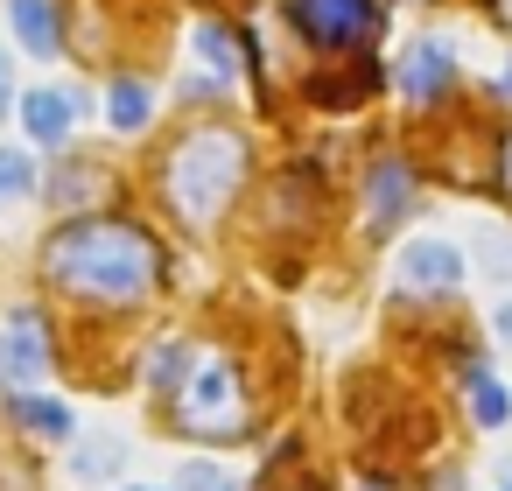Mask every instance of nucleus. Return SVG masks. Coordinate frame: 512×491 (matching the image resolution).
Returning a JSON list of instances; mask_svg holds the SVG:
<instances>
[{
    "label": "nucleus",
    "mask_w": 512,
    "mask_h": 491,
    "mask_svg": "<svg viewBox=\"0 0 512 491\" xmlns=\"http://www.w3.org/2000/svg\"><path fill=\"white\" fill-rule=\"evenodd\" d=\"M456 281H463V253H456L449 239H414V246L400 253V288L442 295V288H456Z\"/></svg>",
    "instance_id": "nucleus-7"
},
{
    "label": "nucleus",
    "mask_w": 512,
    "mask_h": 491,
    "mask_svg": "<svg viewBox=\"0 0 512 491\" xmlns=\"http://www.w3.org/2000/svg\"><path fill=\"white\" fill-rule=\"evenodd\" d=\"M71 120H78V106H71V92H22V127L43 141V148H57V141H71Z\"/></svg>",
    "instance_id": "nucleus-8"
},
{
    "label": "nucleus",
    "mask_w": 512,
    "mask_h": 491,
    "mask_svg": "<svg viewBox=\"0 0 512 491\" xmlns=\"http://www.w3.org/2000/svg\"><path fill=\"white\" fill-rule=\"evenodd\" d=\"M8 106H15V71H8V50H0V120H8Z\"/></svg>",
    "instance_id": "nucleus-20"
},
{
    "label": "nucleus",
    "mask_w": 512,
    "mask_h": 491,
    "mask_svg": "<svg viewBox=\"0 0 512 491\" xmlns=\"http://www.w3.org/2000/svg\"><path fill=\"white\" fill-rule=\"evenodd\" d=\"M190 43H197V57L211 64V78H218V85H232V78H246V43H239L232 29H218V22H204V29H197Z\"/></svg>",
    "instance_id": "nucleus-12"
},
{
    "label": "nucleus",
    "mask_w": 512,
    "mask_h": 491,
    "mask_svg": "<svg viewBox=\"0 0 512 491\" xmlns=\"http://www.w3.org/2000/svg\"><path fill=\"white\" fill-rule=\"evenodd\" d=\"M176 491H232V477H225L218 463H204V456H197V463H183V470H176Z\"/></svg>",
    "instance_id": "nucleus-19"
},
{
    "label": "nucleus",
    "mask_w": 512,
    "mask_h": 491,
    "mask_svg": "<svg viewBox=\"0 0 512 491\" xmlns=\"http://www.w3.org/2000/svg\"><path fill=\"white\" fill-rule=\"evenodd\" d=\"M50 358H57V344H50L43 309H8L0 316V379L36 386V379H50Z\"/></svg>",
    "instance_id": "nucleus-5"
},
{
    "label": "nucleus",
    "mask_w": 512,
    "mask_h": 491,
    "mask_svg": "<svg viewBox=\"0 0 512 491\" xmlns=\"http://www.w3.org/2000/svg\"><path fill=\"white\" fill-rule=\"evenodd\" d=\"M288 22L316 50H365L379 36V0H288Z\"/></svg>",
    "instance_id": "nucleus-4"
},
{
    "label": "nucleus",
    "mask_w": 512,
    "mask_h": 491,
    "mask_svg": "<svg viewBox=\"0 0 512 491\" xmlns=\"http://www.w3.org/2000/svg\"><path fill=\"white\" fill-rule=\"evenodd\" d=\"M8 414H15L29 435H43V442H71V435H78V414H71V407H57V400H36V393H15V400H8Z\"/></svg>",
    "instance_id": "nucleus-10"
},
{
    "label": "nucleus",
    "mask_w": 512,
    "mask_h": 491,
    "mask_svg": "<svg viewBox=\"0 0 512 491\" xmlns=\"http://www.w3.org/2000/svg\"><path fill=\"white\" fill-rule=\"evenodd\" d=\"M470 246L484 253V274H491V281H512V239H505L498 225H470Z\"/></svg>",
    "instance_id": "nucleus-16"
},
{
    "label": "nucleus",
    "mask_w": 512,
    "mask_h": 491,
    "mask_svg": "<svg viewBox=\"0 0 512 491\" xmlns=\"http://www.w3.org/2000/svg\"><path fill=\"white\" fill-rule=\"evenodd\" d=\"M498 22H505V29H512V0H498Z\"/></svg>",
    "instance_id": "nucleus-23"
},
{
    "label": "nucleus",
    "mask_w": 512,
    "mask_h": 491,
    "mask_svg": "<svg viewBox=\"0 0 512 491\" xmlns=\"http://www.w3.org/2000/svg\"><path fill=\"white\" fill-rule=\"evenodd\" d=\"M498 337H505V344H512V302H505V309H498Z\"/></svg>",
    "instance_id": "nucleus-22"
},
{
    "label": "nucleus",
    "mask_w": 512,
    "mask_h": 491,
    "mask_svg": "<svg viewBox=\"0 0 512 491\" xmlns=\"http://www.w3.org/2000/svg\"><path fill=\"white\" fill-rule=\"evenodd\" d=\"M120 463H127V442H85V449L71 456L78 477H99V470H120Z\"/></svg>",
    "instance_id": "nucleus-18"
},
{
    "label": "nucleus",
    "mask_w": 512,
    "mask_h": 491,
    "mask_svg": "<svg viewBox=\"0 0 512 491\" xmlns=\"http://www.w3.org/2000/svg\"><path fill=\"white\" fill-rule=\"evenodd\" d=\"M36 190V162L22 155V148H0V204H15V197H29Z\"/></svg>",
    "instance_id": "nucleus-17"
},
{
    "label": "nucleus",
    "mask_w": 512,
    "mask_h": 491,
    "mask_svg": "<svg viewBox=\"0 0 512 491\" xmlns=\"http://www.w3.org/2000/svg\"><path fill=\"white\" fill-rule=\"evenodd\" d=\"M8 22L29 57H57V8L50 0H8Z\"/></svg>",
    "instance_id": "nucleus-11"
},
{
    "label": "nucleus",
    "mask_w": 512,
    "mask_h": 491,
    "mask_svg": "<svg viewBox=\"0 0 512 491\" xmlns=\"http://www.w3.org/2000/svg\"><path fill=\"white\" fill-rule=\"evenodd\" d=\"M127 491H155V484H127Z\"/></svg>",
    "instance_id": "nucleus-26"
},
{
    "label": "nucleus",
    "mask_w": 512,
    "mask_h": 491,
    "mask_svg": "<svg viewBox=\"0 0 512 491\" xmlns=\"http://www.w3.org/2000/svg\"><path fill=\"white\" fill-rule=\"evenodd\" d=\"M400 211H414V176H407L400 162H379V169H372V211H365V225H372V232H393Z\"/></svg>",
    "instance_id": "nucleus-9"
},
{
    "label": "nucleus",
    "mask_w": 512,
    "mask_h": 491,
    "mask_svg": "<svg viewBox=\"0 0 512 491\" xmlns=\"http://www.w3.org/2000/svg\"><path fill=\"white\" fill-rule=\"evenodd\" d=\"M190 372H197V351H190L183 337H162V344L148 351V386H155V393H183Z\"/></svg>",
    "instance_id": "nucleus-14"
},
{
    "label": "nucleus",
    "mask_w": 512,
    "mask_h": 491,
    "mask_svg": "<svg viewBox=\"0 0 512 491\" xmlns=\"http://www.w3.org/2000/svg\"><path fill=\"white\" fill-rule=\"evenodd\" d=\"M106 120H113V134H141V127L155 120V92H148L141 78H113V92H106Z\"/></svg>",
    "instance_id": "nucleus-13"
},
{
    "label": "nucleus",
    "mask_w": 512,
    "mask_h": 491,
    "mask_svg": "<svg viewBox=\"0 0 512 491\" xmlns=\"http://www.w3.org/2000/svg\"><path fill=\"white\" fill-rule=\"evenodd\" d=\"M505 491H512V463H505Z\"/></svg>",
    "instance_id": "nucleus-25"
},
{
    "label": "nucleus",
    "mask_w": 512,
    "mask_h": 491,
    "mask_svg": "<svg viewBox=\"0 0 512 491\" xmlns=\"http://www.w3.org/2000/svg\"><path fill=\"white\" fill-rule=\"evenodd\" d=\"M176 421H183V435H197V442H232V435H246V386H239V365H232V358H197V372H190L183 393H176Z\"/></svg>",
    "instance_id": "nucleus-3"
},
{
    "label": "nucleus",
    "mask_w": 512,
    "mask_h": 491,
    "mask_svg": "<svg viewBox=\"0 0 512 491\" xmlns=\"http://www.w3.org/2000/svg\"><path fill=\"white\" fill-rule=\"evenodd\" d=\"M463 386H470V407H477V421L484 428H498L505 414H512V400H505V386L484 372V365H463Z\"/></svg>",
    "instance_id": "nucleus-15"
},
{
    "label": "nucleus",
    "mask_w": 512,
    "mask_h": 491,
    "mask_svg": "<svg viewBox=\"0 0 512 491\" xmlns=\"http://www.w3.org/2000/svg\"><path fill=\"white\" fill-rule=\"evenodd\" d=\"M498 183H505V197H512V134H505V148H498Z\"/></svg>",
    "instance_id": "nucleus-21"
},
{
    "label": "nucleus",
    "mask_w": 512,
    "mask_h": 491,
    "mask_svg": "<svg viewBox=\"0 0 512 491\" xmlns=\"http://www.w3.org/2000/svg\"><path fill=\"white\" fill-rule=\"evenodd\" d=\"M498 92H512V64H505V71H498Z\"/></svg>",
    "instance_id": "nucleus-24"
},
{
    "label": "nucleus",
    "mask_w": 512,
    "mask_h": 491,
    "mask_svg": "<svg viewBox=\"0 0 512 491\" xmlns=\"http://www.w3.org/2000/svg\"><path fill=\"white\" fill-rule=\"evenodd\" d=\"M400 92L414 99V106H435L442 92H456V57L442 50V43H407L400 50Z\"/></svg>",
    "instance_id": "nucleus-6"
},
{
    "label": "nucleus",
    "mask_w": 512,
    "mask_h": 491,
    "mask_svg": "<svg viewBox=\"0 0 512 491\" xmlns=\"http://www.w3.org/2000/svg\"><path fill=\"white\" fill-rule=\"evenodd\" d=\"M239 176H246V141L239 134H225V127H197V134H183L176 148H169V162H162V190H169V204L183 211V225H218V211L232 204V190H239Z\"/></svg>",
    "instance_id": "nucleus-2"
},
{
    "label": "nucleus",
    "mask_w": 512,
    "mask_h": 491,
    "mask_svg": "<svg viewBox=\"0 0 512 491\" xmlns=\"http://www.w3.org/2000/svg\"><path fill=\"white\" fill-rule=\"evenodd\" d=\"M43 274L78 302H141L162 281V246L134 218H78L50 232Z\"/></svg>",
    "instance_id": "nucleus-1"
}]
</instances>
